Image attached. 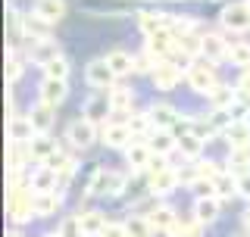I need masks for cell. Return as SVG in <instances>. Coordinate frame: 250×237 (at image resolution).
<instances>
[{"mask_svg": "<svg viewBox=\"0 0 250 237\" xmlns=\"http://www.w3.org/2000/svg\"><path fill=\"white\" fill-rule=\"evenodd\" d=\"M128 187V175L109 165H94L91 181H88V197H122Z\"/></svg>", "mask_w": 250, "mask_h": 237, "instance_id": "6da1fadb", "label": "cell"}, {"mask_svg": "<svg viewBox=\"0 0 250 237\" xmlns=\"http://www.w3.org/2000/svg\"><path fill=\"white\" fill-rule=\"evenodd\" d=\"M35 194L28 191V184L22 187H6V218L13 222V228H22L28 222H35Z\"/></svg>", "mask_w": 250, "mask_h": 237, "instance_id": "7a4b0ae2", "label": "cell"}, {"mask_svg": "<svg viewBox=\"0 0 250 237\" xmlns=\"http://www.w3.org/2000/svg\"><path fill=\"white\" fill-rule=\"evenodd\" d=\"M219 25H222V31L229 38L250 31V3L247 0H231V3H225L222 13H219Z\"/></svg>", "mask_w": 250, "mask_h": 237, "instance_id": "3957f363", "label": "cell"}, {"mask_svg": "<svg viewBox=\"0 0 250 237\" xmlns=\"http://www.w3.org/2000/svg\"><path fill=\"white\" fill-rule=\"evenodd\" d=\"M97 140H100V125H94L91 118L78 116L66 125V144L72 150H78V153H82V150H91Z\"/></svg>", "mask_w": 250, "mask_h": 237, "instance_id": "277c9868", "label": "cell"}, {"mask_svg": "<svg viewBox=\"0 0 250 237\" xmlns=\"http://www.w3.org/2000/svg\"><path fill=\"white\" fill-rule=\"evenodd\" d=\"M147 184H150L153 197H169L178 187V169L175 165H166V159H156L153 156V165L147 172Z\"/></svg>", "mask_w": 250, "mask_h": 237, "instance_id": "5b68a950", "label": "cell"}, {"mask_svg": "<svg viewBox=\"0 0 250 237\" xmlns=\"http://www.w3.org/2000/svg\"><path fill=\"white\" fill-rule=\"evenodd\" d=\"M82 10L97 16V19H122V16H138L135 0H82Z\"/></svg>", "mask_w": 250, "mask_h": 237, "instance_id": "8992f818", "label": "cell"}, {"mask_svg": "<svg viewBox=\"0 0 250 237\" xmlns=\"http://www.w3.org/2000/svg\"><path fill=\"white\" fill-rule=\"evenodd\" d=\"M185 81H188V88H191L194 94H200V97H207L209 91L219 84V75H216V66L213 62H207V59H197V62H191L188 66V75H185Z\"/></svg>", "mask_w": 250, "mask_h": 237, "instance_id": "52a82bcc", "label": "cell"}, {"mask_svg": "<svg viewBox=\"0 0 250 237\" xmlns=\"http://www.w3.org/2000/svg\"><path fill=\"white\" fill-rule=\"evenodd\" d=\"M188 75V66H182L178 59H163L160 66L153 69V75H150V81H153V88L156 91H175L178 84H182V78Z\"/></svg>", "mask_w": 250, "mask_h": 237, "instance_id": "ba28073f", "label": "cell"}, {"mask_svg": "<svg viewBox=\"0 0 250 237\" xmlns=\"http://www.w3.org/2000/svg\"><path fill=\"white\" fill-rule=\"evenodd\" d=\"M84 81H88V88H94V91H113L116 84H119V78H116V72L106 66L104 57H97V59H91L88 66H84Z\"/></svg>", "mask_w": 250, "mask_h": 237, "instance_id": "9c48e42d", "label": "cell"}, {"mask_svg": "<svg viewBox=\"0 0 250 237\" xmlns=\"http://www.w3.org/2000/svg\"><path fill=\"white\" fill-rule=\"evenodd\" d=\"M125 153V165L131 169V175H147L150 172V165H153V150H150V144L147 140H131L128 147L122 150Z\"/></svg>", "mask_w": 250, "mask_h": 237, "instance_id": "30bf717a", "label": "cell"}, {"mask_svg": "<svg viewBox=\"0 0 250 237\" xmlns=\"http://www.w3.org/2000/svg\"><path fill=\"white\" fill-rule=\"evenodd\" d=\"M147 113H150L153 125L160 131H178V125L185 122V116L178 113V106L169 103V100H153V103L147 106Z\"/></svg>", "mask_w": 250, "mask_h": 237, "instance_id": "8fae6325", "label": "cell"}, {"mask_svg": "<svg viewBox=\"0 0 250 237\" xmlns=\"http://www.w3.org/2000/svg\"><path fill=\"white\" fill-rule=\"evenodd\" d=\"M141 50H147L153 59H175V53H178V38H175V31H160V35H153V38H144V47Z\"/></svg>", "mask_w": 250, "mask_h": 237, "instance_id": "7c38bea8", "label": "cell"}, {"mask_svg": "<svg viewBox=\"0 0 250 237\" xmlns=\"http://www.w3.org/2000/svg\"><path fill=\"white\" fill-rule=\"evenodd\" d=\"M135 140V134H131L128 122H116V118H109L106 125H100V144L109 147V150H125Z\"/></svg>", "mask_w": 250, "mask_h": 237, "instance_id": "4fadbf2b", "label": "cell"}, {"mask_svg": "<svg viewBox=\"0 0 250 237\" xmlns=\"http://www.w3.org/2000/svg\"><path fill=\"white\" fill-rule=\"evenodd\" d=\"M135 22H138V31L144 38H153V35H160V31H169L172 25V13H163V10H138L135 16Z\"/></svg>", "mask_w": 250, "mask_h": 237, "instance_id": "5bb4252c", "label": "cell"}, {"mask_svg": "<svg viewBox=\"0 0 250 237\" xmlns=\"http://www.w3.org/2000/svg\"><path fill=\"white\" fill-rule=\"evenodd\" d=\"M82 116L91 118L94 125H106L109 118H113V106H109V91H97L91 94L88 100H84L82 106Z\"/></svg>", "mask_w": 250, "mask_h": 237, "instance_id": "9a60e30c", "label": "cell"}, {"mask_svg": "<svg viewBox=\"0 0 250 237\" xmlns=\"http://www.w3.org/2000/svg\"><path fill=\"white\" fill-rule=\"evenodd\" d=\"M62 57V50H60V44L53 41H35V44H25V59L31 62V66H38V69H47L53 59H60Z\"/></svg>", "mask_w": 250, "mask_h": 237, "instance_id": "2e32d148", "label": "cell"}, {"mask_svg": "<svg viewBox=\"0 0 250 237\" xmlns=\"http://www.w3.org/2000/svg\"><path fill=\"white\" fill-rule=\"evenodd\" d=\"M147 218H150V228H153V234H169L172 228H175L178 222V209L172 206V203H153V209H147L144 212Z\"/></svg>", "mask_w": 250, "mask_h": 237, "instance_id": "e0dca14e", "label": "cell"}, {"mask_svg": "<svg viewBox=\"0 0 250 237\" xmlns=\"http://www.w3.org/2000/svg\"><path fill=\"white\" fill-rule=\"evenodd\" d=\"M203 59L219 66V62H229V35L222 31H203Z\"/></svg>", "mask_w": 250, "mask_h": 237, "instance_id": "ac0fdd59", "label": "cell"}, {"mask_svg": "<svg viewBox=\"0 0 250 237\" xmlns=\"http://www.w3.org/2000/svg\"><path fill=\"white\" fill-rule=\"evenodd\" d=\"M25 181H28V191H31V194H41V191H57V187H60V175L50 169V165H41V162H35V165L28 169Z\"/></svg>", "mask_w": 250, "mask_h": 237, "instance_id": "d6986e66", "label": "cell"}, {"mask_svg": "<svg viewBox=\"0 0 250 237\" xmlns=\"http://www.w3.org/2000/svg\"><path fill=\"white\" fill-rule=\"evenodd\" d=\"M53 38V25L47 19H41L38 13H25L22 16V41L35 44V41H50Z\"/></svg>", "mask_w": 250, "mask_h": 237, "instance_id": "ffe728a7", "label": "cell"}, {"mask_svg": "<svg viewBox=\"0 0 250 237\" xmlns=\"http://www.w3.org/2000/svg\"><path fill=\"white\" fill-rule=\"evenodd\" d=\"M109 106H113L116 122H128V116L135 113V91L125 88V84H116V88L109 91Z\"/></svg>", "mask_w": 250, "mask_h": 237, "instance_id": "44dd1931", "label": "cell"}, {"mask_svg": "<svg viewBox=\"0 0 250 237\" xmlns=\"http://www.w3.org/2000/svg\"><path fill=\"white\" fill-rule=\"evenodd\" d=\"M69 97V81H57V78H41V84H38V100L47 106L57 109L60 103H66Z\"/></svg>", "mask_w": 250, "mask_h": 237, "instance_id": "7402d4cb", "label": "cell"}, {"mask_svg": "<svg viewBox=\"0 0 250 237\" xmlns=\"http://www.w3.org/2000/svg\"><path fill=\"white\" fill-rule=\"evenodd\" d=\"M35 125H31V118L25 113H16L13 118H6V140L10 144H31V138H35Z\"/></svg>", "mask_w": 250, "mask_h": 237, "instance_id": "603a6c76", "label": "cell"}, {"mask_svg": "<svg viewBox=\"0 0 250 237\" xmlns=\"http://www.w3.org/2000/svg\"><path fill=\"white\" fill-rule=\"evenodd\" d=\"M191 216L207 228L213 225L219 216H222V200L219 197H194V206H191Z\"/></svg>", "mask_w": 250, "mask_h": 237, "instance_id": "cb8c5ba5", "label": "cell"}, {"mask_svg": "<svg viewBox=\"0 0 250 237\" xmlns=\"http://www.w3.org/2000/svg\"><path fill=\"white\" fill-rule=\"evenodd\" d=\"M78 218H82V234L84 237H104L109 222H113V218H106V212H100V209H82Z\"/></svg>", "mask_w": 250, "mask_h": 237, "instance_id": "d4e9b609", "label": "cell"}, {"mask_svg": "<svg viewBox=\"0 0 250 237\" xmlns=\"http://www.w3.org/2000/svg\"><path fill=\"white\" fill-rule=\"evenodd\" d=\"M28 153H31V162L47 165L53 156L60 153V144L50 138V134H35V138H31V144H28Z\"/></svg>", "mask_w": 250, "mask_h": 237, "instance_id": "484cf974", "label": "cell"}, {"mask_svg": "<svg viewBox=\"0 0 250 237\" xmlns=\"http://www.w3.org/2000/svg\"><path fill=\"white\" fill-rule=\"evenodd\" d=\"M147 144H150L156 159H169L172 153H178V134L175 131H160V128H156L150 138H147Z\"/></svg>", "mask_w": 250, "mask_h": 237, "instance_id": "4316f807", "label": "cell"}, {"mask_svg": "<svg viewBox=\"0 0 250 237\" xmlns=\"http://www.w3.org/2000/svg\"><path fill=\"white\" fill-rule=\"evenodd\" d=\"M106 66L116 72V78H125V75H135V53L122 50V47H113V50L104 53Z\"/></svg>", "mask_w": 250, "mask_h": 237, "instance_id": "83f0119b", "label": "cell"}, {"mask_svg": "<svg viewBox=\"0 0 250 237\" xmlns=\"http://www.w3.org/2000/svg\"><path fill=\"white\" fill-rule=\"evenodd\" d=\"M25 116L31 118V125H35V131H38V134H50L53 122H57V109L47 106V103H41V100H38V103H31Z\"/></svg>", "mask_w": 250, "mask_h": 237, "instance_id": "f1b7e54d", "label": "cell"}, {"mask_svg": "<svg viewBox=\"0 0 250 237\" xmlns=\"http://www.w3.org/2000/svg\"><path fill=\"white\" fill-rule=\"evenodd\" d=\"M35 216L38 218H50V216H57V209L62 206V194L60 191H41V194H35Z\"/></svg>", "mask_w": 250, "mask_h": 237, "instance_id": "f546056e", "label": "cell"}, {"mask_svg": "<svg viewBox=\"0 0 250 237\" xmlns=\"http://www.w3.org/2000/svg\"><path fill=\"white\" fill-rule=\"evenodd\" d=\"M203 140L194 138V134H178V156L182 162H200L203 159Z\"/></svg>", "mask_w": 250, "mask_h": 237, "instance_id": "4dcf8cb0", "label": "cell"}, {"mask_svg": "<svg viewBox=\"0 0 250 237\" xmlns=\"http://www.w3.org/2000/svg\"><path fill=\"white\" fill-rule=\"evenodd\" d=\"M31 13H38L41 19L50 22V25H57L62 16H66V0H35Z\"/></svg>", "mask_w": 250, "mask_h": 237, "instance_id": "1f68e13d", "label": "cell"}, {"mask_svg": "<svg viewBox=\"0 0 250 237\" xmlns=\"http://www.w3.org/2000/svg\"><path fill=\"white\" fill-rule=\"evenodd\" d=\"M128 128H131V134H135L138 140H147L156 131V125H153V118H150L147 109H135V113L128 116Z\"/></svg>", "mask_w": 250, "mask_h": 237, "instance_id": "d6a6232c", "label": "cell"}, {"mask_svg": "<svg viewBox=\"0 0 250 237\" xmlns=\"http://www.w3.org/2000/svg\"><path fill=\"white\" fill-rule=\"evenodd\" d=\"M222 138H225V144H229V150L250 147V122H231Z\"/></svg>", "mask_w": 250, "mask_h": 237, "instance_id": "836d02e7", "label": "cell"}, {"mask_svg": "<svg viewBox=\"0 0 250 237\" xmlns=\"http://www.w3.org/2000/svg\"><path fill=\"white\" fill-rule=\"evenodd\" d=\"M225 169H229L234 178H238V175H247V172H250V147L229 150V156H225Z\"/></svg>", "mask_w": 250, "mask_h": 237, "instance_id": "e575fe53", "label": "cell"}, {"mask_svg": "<svg viewBox=\"0 0 250 237\" xmlns=\"http://www.w3.org/2000/svg\"><path fill=\"white\" fill-rule=\"evenodd\" d=\"M229 62L238 69H250V41L244 38H229Z\"/></svg>", "mask_w": 250, "mask_h": 237, "instance_id": "d590c367", "label": "cell"}, {"mask_svg": "<svg viewBox=\"0 0 250 237\" xmlns=\"http://www.w3.org/2000/svg\"><path fill=\"white\" fill-rule=\"evenodd\" d=\"M169 237H207V228H203L194 216H178V222L169 231Z\"/></svg>", "mask_w": 250, "mask_h": 237, "instance_id": "8d00e7d4", "label": "cell"}, {"mask_svg": "<svg viewBox=\"0 0 250 237\" xmlns=\"http://www.w3.org/2000/svg\"><path fill=\"white\" fill-rule=\"evenodd\" d=\"M231 100H234V84H225V81H219L216 88L207 94L209 109H229V106H231Z\"/></svg>", "mask_w": 250, "mask_h": 237, "instance_id": "74e56055", "label": "cell"}, {"mask_svg": "<svg viewBox=\"0 0 250 237\" xmlns=\"http://www.w3.org/2000/svg\"><path fill=\"white\" fill-rule=\"evenodd\" d=\"M125 231H128V237H153L150 218H147L144 212H131V216L125 218Z\"/></svg>", "mask_w": 250, "mask_h": 237, "instance_id": "f35d334b", "label": "cell"}, {"mask_svg": "<svg viewBox=\"0 0 250 237\" xmlns=\"http://www.w3.org/2000/svg\"><path fill=\"white\" fill-rule=\"evenodd\" d=\"M229 116H231V122H247L250 118V94L234 88V100L229 106Z\"/></svg>", "mask_w": 250, "mask_h": 237, "instance_id": "ab89813d", "label": "cell"}, {"mask_svg": "<svg viewBox=\"0 0 250 237\" xmlns=\"http://www.w3.org/2000/svg\"><path fill=\"white\" fill-rule=\"evenodd\" d=\"M216 197L219 200H234V197H238V178L231 175V172H225L222 178H216Z\"/></svg>", "mask_w": 250, "mask_h": 237, "instance_id": "60d3db41", "label": "cell"}, {"mask_svg": "<svg viewBox=\"0 0 250 237\" xmlns=\"http://www.w3.org/2000/svg\"><path fill=\"white\" fill-rule=\"evenodd\" d=\"M53 234H57V237H84L82 234V218H78V216H62Z\"/></svg>", "mask_w": 250, "mask_h": 237, "instance_id": "b9f144b4", "label": "cell"}, {"mask_svg": "<svg viewBox=\"0 0 250 237\" xmlns=\"http://www.w3.org/2000/svg\"><path fill=\"white\" fill-rule=\"evenodd\" d=\"M69 69H72V62H69L66 57L53 59L50 66L44 69V78H57V81H69Z\"/></svg>", "mask_w": 250, "mask_h": 237, "instance_id": "7bdbcfd3", "label": "cell"}, {"mask_svg": "<svg viewBox=\"0 0 250 237\" xmlns=\"http://www.w3.org/2000/svg\"><path fill=\"white\" fill-rule=\"evenodd\" d=\"M197 181H200L197 162H182V165H178V184H182V187H194Z\"/></svg>", "mask_w": 250, "mask_h": 237, "instance_id": "ee69618b", "label": "cell"}, {"mask_svg": "<svg viewBox=\"0 0 250 237\" xmlns=\"http://www.w3.org/2000/svg\"><path fill=\"white\" fill-rule=\"evenodd\" d=\"M156 66H160V59H153V57H150L147 50L135 53V75H147V78H150Z\"/></svg>", "mask_w": 250, "mask_h": 237, "instance_id": "f6af8a7d", "label": "cell"}, {"mask_svg": "<svg viewBox=\"0 0 250 237\" xmlns=\"http://www.w3.org/2000/svg\"><path fill=\"white\" fill-rule=\"evenodd\" d=\"M197 169H200V178H209V181L222 178L225 172H229L222 162H216V159H200V162H197Z\"/></svg>", "mask_w": 250, "mask_h": 237, "instance_id": "bcb514c9", "label": "cell"}, {"mask_svg": "<svg viewBox=\"0 0 250 237\" xmlns=\"http://www.w3.org/2000/svg\"><path fill=\"white\" fill-rule=\"evenodd\" d=\"M194 197H216V181H209V178H200L197 184L191 187Z\"/></svg>", "mask_w": 250, "mask_h": 237, "instance_id": "7dc6e473", "label": "cell"}, {"mask_svg": "<svg viewBox=\"0 0 250 237\" xmlns=\"http://www.w3.org/2000/svg\"><path fill=\"white\" fill-rule=\"evenodd\" d=\"M238 197L250 200V172H247V175H238Z\"/></svg>", "mask_w": 250, "mask_h": 237, "instance_id": "c3c4849f", "label": "cell"}, {"mask_svg": "<svg viewBox=\"0 0 250 237\" xmlns=\"http://www.w3.org/2000/svg\"><path fill=\"white\" fill-rule=\"evenodd\" d=\"M104 237H128V231H125V222H109V228H106Z\"/></svg>", "mask_w": 250, "mask_h": 237, "instance_id": "681fc988", "label": "cell"}, {"mask_svg": "<svg viewBox=\"0 0 250 237\" xmlns=\"http://www.w3.org/2000/svg\"><path fill=\"white\" fill-rule=\"evenodd\" d=\"M234 88L244 91V94H250V69H241V75H238V81H234Z\"/></svg>", "mask_w": 250, "mask_h": 237, "instance_id": "f907efd6", "label": "cell"}, {"mask_svg": "<svg viewBox=\"0 0 250 237\" xmlns=\"http://www.w3.org/2000/svg\"><path fill=\"white\" fill-rule=\"evenodd\" d=\"M241 225H244V231H250V206L244 209V216H241Z\"/></svg>", "mask_w": 250, "mask_h": 237, "instance_id": "816d5d0a", "label": "cell"}, {"mask_svg": "<svg viewBox=\"0 0 250 237\" xmlns=\"http://www.w3.org/2000/svg\"><path fill=\"white\" fill-rule=\"evenodd\" d=\"M6 237H25V231H22V228H10V231H6Z\"/></svg>", "mask_w": 250, "mask_h": 237, "instance_id": "f5cc1de1", "label": "cell"}, {"mask_svg": "<svg viewBox=\"0 0 250 237\" xmlns=\"http://www.w3.org/2000/svg\"><path fill=\"white\" fill-rule=\"evenodd\" d=\"M41 237H57V234H41Z\"/></svg>", "mask_w": 250, "mask_h": 237, "instance_id": "db71d44e", "label": "cell"}, {"mask_svg": "<svg viewBox=\"0 0 250 237\" xmlns=\"http://www.w3.org/2000/svg\"><path fill=\"white\" fill-rule=\"evenodd\" d=\"M234 237H244V234H234Z\"/></svg>", "mask_w": 250, "mask_h": 237, "instance_id": "11a10c76", "label": "cell"}, {"mask_svg": "<svg viewBox=\"0 0 250 237\" xmlns=\"http://www.w3.org/2000/svg\"><path fill=\"white\" fill-rule=\"evenodd\" d=\"M247 122H250V118H247Z\"/></svg>", "mask_w": 250, "mask_h": 237, "instance_id": "9f6ffc18", "label": "cell"}, {"mask_svg": "<svg viewBox=\"0 0 250 237\" xmlns=\"http://www.w3.org/2000/svg\"><path fill=\"white\" fill-rule=\"evenodd\" d=\"M247 3H250V0H247Z\"/></svg>", "mask_w": 250, "mask_h": 237, "instance_id": "6f0895ef", "label": "cell"}]
</instances>
